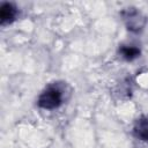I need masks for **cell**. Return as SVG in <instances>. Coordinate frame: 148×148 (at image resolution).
<instances>
[{
    "mask_svg": "<svg viewBox=\"0 0 148 148\" xmlns=\"http://www.w3.org/2000/svg\"><path fill=\"white\" fill-rule=\"evenodd\" d=\"M71 96V88L65 81L49 83L37 97V106L43 110L52 111L59 109Z\"/></svg>",
    "mask_w": 148,
    "mask_h": 148,
    "instance_id": "obj_1",
    "label": "cell"
},
{
    "mask_svg": "<svg viewBox=\"0 0 148 148\" xmlns=\"http://www.w3.org/2000/svg\"><path fill=\"white\" fill-rule=\"evenodd\" d=\"M120 16L126 29L133 34H140L147 24L146 15L139 8L133 6L124 8L120 12Z\"/></svg>",
    "mask_w": 148,
    "mask_h": 148,
    "instance_id": "obj_2",
    "label": "cell"
},
{
    "mask_svg": "<svg viewBox=\"0 0 148 148\" xmlns=\"http://www.w3.org/2000/svg\"><path fill=\"white\" fill-rule=\"evenodd\" d=\"M18 8L13 2L3 1L0 3V23L2 27L9 25L18 17Z\"/></svg>",
    "mask_w": 148,
    "mask_h": 148,
    "instance_id": "obj_3",
    "label": "cell"
},
{
    "mask_svg": "<svg viewBox=\"0 0 148 148\" xmlns=\"http://www.w3.org/2000/svg\"><path fill=\"white\" fill-rule=\"evenodd\" d=\"M132 133L138 140L148 142V114H142L136 118L133 124Z\"/></svg>",
    "mask_w": 148,
    "mask_h": 148,
    "instance_id": "obj_4",
    "label": "cell"
},
{
    "mask_svg": "<svg viewBox=\"0 0 148 148\" xmlns=\"http://www.w3.org/2000/svg\"><path fill=\"white\" fill-rule=\"evenodd\" d=\"M119 53L121 56V58H124L127 61H132L136 58L140 57L141 51L138 46H133V45H123L119 49Z\"/></svg>",
    "mask_w": 148,
    "mask_h": 148,
    "instance_id": "obj_5",
    "label": "cell"
}]
</instances>
